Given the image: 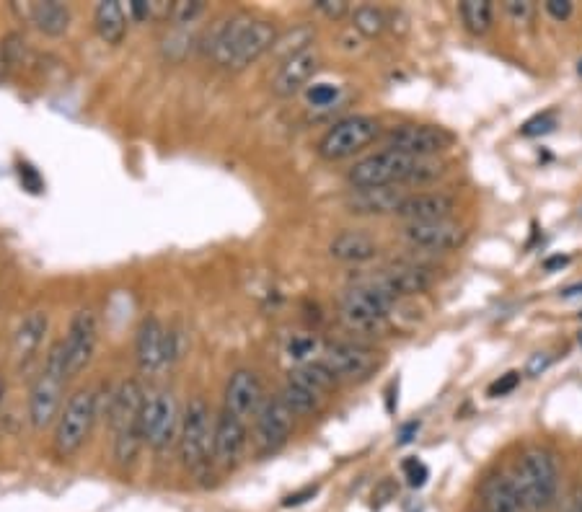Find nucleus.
I'll return each mask as SVG.
<instances>
[{"label": "nucleus", "instance_id": "obj_1", "mask_svg": "<svg viewBox=\"0 0 582 512\" xmlns=\"http://www.w3.org/2000/svg\"><path fill=\"white\" fill-rule=\"evenodd\" d=\"M277 37L280 32L275 21L254 19L249 13H233L215 26L205 50L218 68L238 73L272 52Z\"/></svg>", "mask_w": 582, "mask_h": 512}, {"label": "nucleus", "instance_id": "obj_2", "mask_svg": "<svg viewBox=\"0 0 582 512\" xmlns=\"http://www.w3.org/2000/svg\"><path fill=\"white\" fill-rule=\"evenodd\" d=\"M445 174V163L440 158H412L383 148L357 161L347 171L350 189H376V187H404V184H432Z\"/></svg>", "mask_w": 582, "mask_h": 512}, {"label": "nucleus", "instance_id": "obj_3", "mask_svg": "<svg viewBox=\"0 0 582 512\" xmlns=\"http://www.w3.org/2000/svg\"><path fill=\"white\" fill-rule=\"evenodd\" d=\"M520 500L526 512H546L559 497V469L554 453L541 445H531L520 453L518 461L510 471Z\"/></svg>", "mask_w": 582, "mask_h": 512}, {"label": "nucleus", "instance_id": "obj_4", "mask_svg": "<svg viewBox=\"0 0 582 512\" xmlns=\"http://www.w3.org/2000/svg\"><path fill=\"white\" fill-rule=\"evenodd\" d=\"M213 440L215 417L202 396H194L182 412V430H179V458L182 466L194 476H205L213 469Z\"/></svg>", "mask_w": 582, "mask_h": 512}, {"label": "nucleus", "instance_id": "obj_5", "mask_svg": "<svg viewBox=\"0 0 582 512\" xmlns=\"http://www.w3.org/2000/svg\"><path fill=\"white\" fill-rule=\"evenodd\" d=\"M65 381H68V355H65V342L60 339L47 350L42 373L29 394V422L34 430H44L57 422L63 412Z\"/></svg>", "mask_w": 582, "mask_h": 512}, {"label": "nucleus", "instance_id": "obj_6", "mask_svg": "<svg viewBox=\"0 0 582 512\" xmlns=\"http://www.w3.org/2000/svg\"><path fill=\"white\" fill-rule=\"evenodd\" d=\"M99 417V396L94 388H78L76 394L70 396L68 404L63 406V412L55 422V435H52V450L57 458H73L78 450L86 445L91 438L94 422Z\"/></svg>", "mask_w": 582, "mask_h": 512}, {"label": "nucleus", "instance_id": "obj_7", "mask_svg": "<svg viewBox=\"0 0 582 512\" xmlns=\"http://www.w3.org/2000/svg\"><path fill=\"white\" fill-rule=\"evenodd\" d=\"M396 303L399 300L376 285L357 280L339 300V319L352 331H378L388 321Z\"/></svg>", "mask_w": 582, "mask_h": 512}, {"label": "nucleus", "instance_id": "obj_8", "mask_svg": "<svg viewBox=\"0 0 582 512\" xmlns=\"http://www.w3.org/2000/svg\"><path fill=\"white\" fill-rule=\"evenodd\" d=\"M381 135V122L370 114H350V117L334 122L319 140V153L324 161H347L368 148Z\"/></svg>", "mask_w": 582, "mask_h": 512}, {"label": "nucleus", "instance_id": "obj_9", "mask_svg": "<svg viewBox=\"0 0 582 512\" xmlns=\"http://www.w3.org/2000/svg\"><path fill=\"white\" fill-rule=\"evenodd\" d=\"M182 430V412L171 391H153L145 394L143 414H140V432L145 445L156 453H166L174 443H179Z\"/></svg>", "mask_w": 582, "mask_h": 512}, {"label": "nucleus", "instance_id": "obj_10", "mask_svg": "<svg viewBox=\"0 0 582 512\" xmlns=\"http://www.w3.org/2000/svg\"><path fill=\"white\" fill-rule=\"evenodd\" d=\"M295 419L298 417L290 412L280 394L264 401L259 414L254 417V450L259 458L275 456L290 443L295 432Z\"/></svg>", "mask_w": 582, "mask_h": 512}, {"label": "nucleus", "instance_id": "obj_11", "mask_svg": "<svg viewBox=\"0 0 582 512\" xmlns=\"http://www.w3.org/2000/svg\"><path fill=\"white\" fill-rule=\"evenodd\" d=\"M321 363L332 370L337 381L360 383L368 381L370 375H376L383 368V355L373 347L355 342H337L324 347Z\"/></svg>", "mask_w": 582, "mask_h": 512}, {"label": "nucleus", "instance_id": "obj_12", "mask_svg": "<svg viewBox=\"0 0 582 512\" xmlns=\"http://www.w3.org/2000/svg\"><path fill=\"white\" fill-rule=\"evenodd\" d=\"M453 132L440 125H422V122H407L396 125L386 132V148L404 153L412 158H438L440 153L453 145Z\"/></svg>", "mask_w": 582, "mask_h": 512}, {"label": "nucleus", "instance_id": "obj_13", "mask_svg": "<svg viewBox=\"0 0 582 512\" xmlns=\"http://www.w3.org/2000/svg\"><path fill=\"white\" fill-rule=\"evenodd\" d=\"M249 450V422L220 409L215 417L213 461L220 471H233Z\"/></svg>", "mask_w": 582, "mask_h": 512}, {"label": "nucleus", "instance_id": "obj_14", "mask_svg": "<svg viewBox=\"0 0 582 512\" xmlns=\"http://www.w3.org/2000/svg\"><path fill=\"white\" fill-rule=\"evenodd\" d=\"M63 342L65 355H68V378H76L94 360L96 344H99V316L91 308H81L73 313L68 337Z\"/></svg>", "mask_w": 582, "mask_h": 512}, {"label": "nucleus", "instance_id": "obj_15", "mask_svg": "<svg viewBox=\"0 0 582 512\" xmlns=\"http://www.w3.org/2000/svg\"><path fill=\"white\" fill-rule=\"evenodd\" d=\"M401 238L414 249L453 251L464 246L466 228L456 220H430V223H404Z\"/></svg>", "mask_w": 582, "mask_h": 512}, {"label": "nucleus", "instance_id": "obj_16", "mask_svg": "<svg viewBox=\"0 0 582 512\" xmlns=\"http://www.w3.org/2000/svg\"><path fill=\"white\" fill-rule=\"evenodd\" d=\"M135 363L148 378L161 373L169 365V331L163 329L156 316L140 321L138 337H135Z\"/></svg>", "mask_w": 582, "mask_h": 512}, {"label": "nucleus", "instance_id": "obj_17", "mask_svg": "<svg viewBox=\"0 0 582 512\" xmlns=\"http://www.w3.org/2000/svg\"><path fill=\"white\" fill-rule=\"evenodd\" d=\"M365 282L381 288L383 293H388L391 298L401 300V298H414V295L425 293L432 282H435V277H432L430 269L422 267V264L401 262V264H394V267L381 269L378 275L368 277Z\"/></svg>", "mask_w": 582, "mask_h": 512}, {"label": "nucleus", "instance_id": "obj_18", "mask_svg": "<svg viewBox=\"0 0 582 512\" xmlns=\"http://www.w3.org/2000/svg\"><path fill=\"white\" fill-rule=\"evenodd\" d=\"M264 401H267L264 383L254 370L241 368L228 378L226 394H223V409L226 412L249 422V417H257Z\"/></svg>", "mask_w": 582, "mask_h": 512}, {"label": "nucleus", "instance_id": "obj_19", "mask_svg": "<svg viewBox=\"0 0 582 512\" xmlns=\"http://www.w3.org/2000/svg\"><path fill=\"white\" fill-rule=\"evenodd\" d=\"M409 194L401 187H376V189H350L345 207L352 215L363 218H381V215H396Z\"/></svg>", "mask_w": 582, "mask_h": 512}, {"label": "nucleus", "instance_id": "obj_20", "mask_svg": "<svg viewBox=\"0 0 582 512\" xmlns=\"http://www.w3.org/2000/svg\"><path fill=\"white\" fill-rule=\"evenodd\" d=\"M319 65L321 57L313 47L311 50L301 52V55L290 57L285 63H280V68H277L275 73V81H272V94L280 96V99L295 96L298 91H303V88L308 86V81H311L313 75L319 73Z\"/></svg>", "mask_w": 582, "mask_h": 512}, {"label": "nucleus", "instance_id": "obj_21", "mask_svg": "<svg viewBox=\"0 0 582 512\" xmlns=\"http://www.w3.org/2000/svg\"><path fill=\"white\" fill-rule=\"evenodd\" d=\"M456 210V200L445 192H417L409 194L399 207L396 218L407 223H430V220H448Z\"/></svg>", "mask_w": 582, "mask_h": 512}, {"label": "nucleus", "instance_id": "obj_22", "mask_svg": "<svg viewBox=\"0 0 582 512\" xmlns=\"http://www.w3.org/2000/svg\"><path fill=\"white\" fill-rule=\"evenodd\" d=\"M145 404V391L140 388L138 381H125L112 394L109 401L107 417L109 425L114 432L132 430V427H140V414H143Z\"/></svg>", "mask_w": 582, "mask_h": 512}, {"label": "nucleus", "instance_id": "obj_23", "mask_svg": "<svg viewBox=\"0 0 582 512\" xmlns=\"http://www.w3.org/2000/svg\"><path fill=\"white\" fill-rule=\"evenodd\" d=\"M381 251L378 241L363 231H342L329 241V256L342 264L373 262Z\"/></svg>", "mask_w": 582, "mask_h": 512}, {"label": "nucleus", "instance_id": "obj_24", "mask_svg": "<svg viewBox=\"0 0 582 512\" xmlns=\"http://www.w3.org/2000/svg\"><path fill=\"white\" fill-rule=\"evenodd\" d=\"M47 331H50V313L44 311V308L26 313L16 334H13V355H16L19 363H29L37 355L44 337H47Z\"/></svg>", "mask_w": 582, "mask_h": 512}, {"label": "nucleus", "instance_id": "obj_25", "mask_svg": "<svg viewBox=\"0 0 582 512\" xmlns=\"http://www.w3.org/2000/svg\"><path fill=\"white\" fill-rule=\"evenodd\" d=\"M479 494H482L484 512H526L513 479L507 474H489Z\"/></svg>", "mask_w": 582, "mask_h": 512}, {"label": "nucleus", "instance_id": "obj_26", "mask_svg": "<svg viewBox=\"0 0 582 512\" xmlns=\"http://www.w3.org/2000/svg\"><path fill=\"white\" fill-rule=\"evenodd\" d=\"M24 16L47 37H63L70 29V8L57 0L29 3V6H24Z\"/></svg>", "mask_w": 582, "mask_h": 512}, {"label": "nucleus", "instance_id": "obj_27", "mask_svg": "<svg viewBox=\"0 0 582 512\" xmlns=\"http://www.w3.org/2000/svg\"><path fill=\"white\" fill-rule=\"evenodd\" d=\"M94 26L96 34L101 37V42L109 44V47H117V44L125 42L127 37L125 8L119 6L117 0H104V3H99L94 11Z\"/></svg>", "mask_w": 582, "mask_h": 512}, {"label": "nucleus", "instance_id": "obj_28", "mask_svg": "<svg viewBox=\"0 0 582 512\" xmlns=\"http://www.w3.org/2000/svg\"><path fill=\"white\" fill-rule=\"evenodd\" d=\"M288 381L295 383V386L306 388V391H311L313 396H319V399H324L326 394H332L334 388H337V378H334V373L329 368H326L324 363H303L298 365V368L290 370Z\"/></svg>", "mask_w": 582, "mask_h": 512}, {"label": "nucleus", "instance_id": "obj_29", "mask_svg": "<svg viewBox=\"0 0 582 512\" xmlns=\"http://www.w3.org/2000/svg\"><path fill=\"white\" fill-rule=\"evenodd\" d=\"M458 13H461L466 32H471L474 37H482L492 29V3L489 0H464L458 6Z\"/></svg>", "mask_w": 582, "mask_h": 512}, {"label": "nucleus", "instance_id": "obj_30", "mask_svg": "<svg viewBox=\"0 0 582 512\" xmlns=\"http://www.w3.org/2000/svg\"><path fill=\"white\" fill-rule=\"evenodd\" d=\"M145 445L143 432L140 427H132V430L114 432V463L119 469H130L132 463L138 461L140 448Z\"/></svg>", "mask_w": 582, "mask_h": 512}, {"label": "nucleus", "instance_id": "obj_31", "mask_svg": "<svg viewBox=\"0 0 582 512\" xmlns=\"http://www.w3.org/2000/svg\"><path fill=\"white\" fill-rule=\"evenodd\" d=\"M280 399L288 404L290 412L295 414V417H313V414L321 412V401L319 396H313L311 391H306V388L295 386V383H285L280 391Z\"/></svg>", "mask_w": 582, "mask_h": 512}, {"label": "nucleus", "instance_id": "obj_32", "mask_svg": "<svg viewBox=\"0 0 582 512\" xmlns=\"http://www.w3.org/2000/svg\"><path fill=\"white\" fill-rule=\"evenodd\" d=\"M313 37H316V34H313L311 26H298V29H293V32L280 34V37H277V42H275V47H272V52H275V55L280 57L282 63H285V60H290V57H295V55H301V52L311 50Z\"/></svg>", "mask_w": 582, "mask_h": 512}, {"label": "nucleus", "instance_id": "obj_33", "mask_svg": "<svg viewBox=\"0 0 582 512\" xmlns=\"http://www.w3.org/2000/svg\"><path fill=\"white\" fill-rule=\"evenodd\" d=\"M386 24H388L386 13L376 6H357L355 11H352V26L368 39L381 37V34L386 32Z\"/></svg>", "mask_w": 582, "mask_h": 512}, {"label": "nucleus", "instance_id": "obj_34", "mask_svg": "<svg viewBox=\"0 0 582 512\" xmlns=\"http://www.w3.org/2000/svg\"><path fill=\"white\" fill-rule=\"evenodd\" d=\"M202 13H205V3H200V0H192V3L189 0H179V3L171 6V21L179 26H187L200 19Z\"/></svg>", "mask_w": 582, "mask_h": 512}, {"label": "nucleus", "instance_id": "obj_35", "mask_svg": "<svg viewBox=\"0 0 582 512\" xmlns=\"http://www.w3.org/2000/svg\"><path fill=\"white\" fill-rule=\"evenodd\" d=\"M339 96V88L332 86V83H316V86H311L306 91V99L311 107H329V104H334Z\"/></svg>", "mask_w": 582, "mask_h": 512}, {"label": "nucleus", "instance_id": "obj_36", "mask_svg": "<svg viewBox=\"0 0 582 512\" xmlns=\"http://www.w3.org/2000/svg\"><path fill=\"white\" fill-rule=\"evenodd\" d=\"M557 127V117L551 112H544L539 114V117L528 119L526 125L520 127V132L526 135V138H539V135H546V132H551Z\"/></svg>", "mask_w": 582, "mask_h": 512}, {"label": "nucleus", "instance_id": "obj_37", "mask_svg": "<svg viewBox=\"0 0 582 512\" xmlns=\"http://www.w3.org/2000/svg\"><path fill=\"white\" fill-rule=\"evenodd\" d=\"M401 469H404V476H407L409 487H425V481L430 479V471H427V466L420 461V458H407Z\"/></svg>", "mask_w": 582, "mask_h": 512}, {"label": "nucleus", "instance_id": "obj_38", "mask_svg": "<svg viewBox=\"0 0 582 512\" xmlns=\"http://www.w3.org/2000/svg\"><path fill=\"white\" fill-rule=\"evenodd\" d=\"M313 8H316L321 16H326L329 21L345 19L347 13H350V3H345V0H316Z\"/></svg>", "mask_w": 582, "mask_h": 512}, {"label": "nucleus", "instance_id": "obj_39", "mask_svg": "<svg viewBox=\"0 0 582 512\" xmlns=\"http://www.w3.org/2000/svg\"><path fill=\"white\" fill-rule=\"evenodd\" d=\"M518 383H520V373L518 370H510V373H505V375H500L492 386H489V391L487 394L492 396V399H497V396H507V394H513L515 388H518Z\"/></svg>", "mask_w": 582, "mask_h": 512}, {"label": "nucleus", "instance_id": "obj_40", "mask_svg": "<svg viewBox=\"0 0 582 512\" xmlns=\"http://www.w3.org/2000/svg\"><path fill=\"white\" fill-rule=\"evenodd\" d=\"M505 11H507V16H513L515 21L526 24V21H531V16H533V3H528V0H507Z\"/></svg>", "mask_w": 582, "mask_h": 512}, {"label": "nucleus", "instance_id": "obj_41", "mask_svg": "<svg viewBox=\"0 0 582 512\" xmlns=\"http://www.w3.org/2000/svg\"><path fill=\"white\" fill-rule=\"evenodd\" d=\"M546 13H549L554 21H567L572 16V3L570 0H546Z\"/></svg>", "mask_w": 582, "mask_h": 512}, {"label": "nucleus", "instance_id": "obj_42", "mask_svg": "<svg viewBox=\"0 0 582 512\" xmlns=\"http://www.w3.org/2000/svg\"><path fill=\"white\" fill-rule=\"evenodd\" d=\"M313 350H316V339L311 337H301L290 342V357H295V360H306Z\"/></svg>", "mask_w": 582, "mask_h": 512}, {"label": "nucleus", "instance_id": "obj_43", "mask_svg": "<svg viewBox=\"0 0 582 512\" xmlns=\"http://www.w3.org/2000/svg\"><path fill=\"white\" fill-rule=\"evenodd\" d=\"M564 512H582V481H575L570 487V492H567Z\"/></svg>", "mask_w": 582, "mask_h": 512}, {"label": "nucleus", "instance_id": "obj_44", "mask_svg": "<svg viewBox=\"0 0 582 512\" xmlns=\"http://www.w3.org/2000/svg\"><path fill=\"white\" fill-rule=\"evenodd\" d=\"M19 174H21V182L32 189V192H39V189H42V179H39V174L32 169V166H29V163H21Z\"/></svg>", "mask_w": 582, "mask_h": 512}, {"label": "nucleus", "instance_id": "obj_45", "mask_svg": "<svg viewBox=\"0 0 582 512\" xmlns=\"http://www.w3.org/2000/svg\"><path fill=\"white\" fill-rule=\"evenodd\" d=\"M130 13L135 21H151L153 19V6L151 3H145V0H132Z\"/></svg>", "mask_w": 582, "mask_h": 512}, {"label": "nucleus", "instance_id": "obj_46", "mask_svg": "<svg viewBox=\"0 0 582 512\" xmlns=\"http://www.w3.org/2000/svg\"><path fill=\"white\" fill-rule=\"evenodd\" d=\"M549 363H551V357L549 355L541 357V352H539V355H536V357H531V363H528V373H531V375H539L541 370H544Z\"/></svg>", "mask_w": 582, "mask_h": 512}, {"label": "nucleus", "instance_id": "obj_47", "mask_svg": "<svg viewBox=\"0 0 582 512\" xmlns=\"http://www.w3.org/2000/svg\"><path fill=\"white\" fill-rule=\"evenodd\" d=\"M313 494H316V487H308L306 492H298V494H290L288 500H285V505H303L306 500H311Z\"/></svg>", "mask_w": 582, "mask_h": 512}, {"label": "nucleus", "instance_id": "obj_48", "mask_svg": "<svg viewBox=\"0 0 582 512\" xmlns=\"http://www.w3.org/2000/svg\"><path fill=\"white\" fill-rule=\"evenodd\" d=\"M567 262H570L567 256H554V259H546L544 267L546 269H557V267H564V264H567Z\"/></svg>", "mask_w": 582, "mask_h": 512}, {"label": "nucleus", "instance_id": "obj_49", "mask_svg": "<svg viewBox=\"0 0 582 512\" xmlns=\"http://www.w3.org/2000/svg\"><path fill=\"white\" fill-rule=\"evenodd\" d=\"M6 73H8V57H6V52H0V81L6 78Z\"/></svg>", "mask_w": 582, "mask_h": 512}, {"label": "nucleus", "instance_id": "obj_50", "mask_svg": "<svg viewBox=\"0 0 582 512\" xmlns=\"http://www.w3.org/2000/svg\"><path fill=\"white\" fill-rule=\"evenodd\" d=\"M6 391H8V383H6V375L0 373V404H3V399H6Z\"/></svg>", "mask_w": 582, "mask_h": 512}, {"label": "nucleus", "instance_id": "obj_51", "mask_svg": "<svg viewBox=\"0 0 582 512\" xmlns=\"http://www.w3.org/2000/svg\"><path fill=\"white\" fill-rule=\"evenodd\" d=\"M577 293H582V282H580V285H572V288H567L562 295H564V298H572V295H577Z\"/></svg>", "mask_w": 582, "mask_h": 512}, {"label": "nucleus", "instance_id": "obj_52", "mask_svg": "<svg viewBox=\"0 0 582 512\" xmlns=\"http://www.w3.org/2000/svg\"><path fill=\"white\" fill-rule=\"evenodd\" d=\"M580 75H582V60H580Z\"/></svg>", "mask_w": 582, "mask_h": 512}, {"label": "nucleus", "instance_id": "obj_53", "mask_svg": "<svg viewBox=\"0 0 582 512\" xmlns=\"http://www.w3.org/2000/svg\"><path fill=\"white\" fill-rule=\"evenodd\" d=\"M580 344H582V334H580Z\"/></svg>", "mask_w": 582, "mask_h": 512}]
</instances>
